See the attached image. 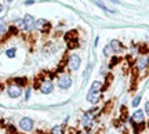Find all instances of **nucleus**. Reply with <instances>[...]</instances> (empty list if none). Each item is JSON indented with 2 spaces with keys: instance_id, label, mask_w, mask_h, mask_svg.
<instances>
[{
  "instance_id": "1",
  "label": "nucleus",
  "mask_w": 149,
  "mask_h": 134,
  "mask_svg": "<svg viewBox=\"0 0 149 134\" xmlns=\"http://www.w3.org/2000/svg\"><path fill=\"white\" fill-rule=\"evenodd\" d=\"M101 87L102 83L101 82H94L91 84V89L87 94V101L91 102V104H95L98 100H100V93H101Z\"/></svg>"
},
{
  "instance_id": "2",
  "label": "nucleus",
  "mask_w": 149,
  "mask_h": 134,
  "mask_svg": "<svg viewBox=\"0 0 149 134\" xmlns=\"http://www.w3.org/2000/svg\"><path fill=\"white\" fill-rule=\"evenodd\" d=\"M70 86H72V79H70V76L61 75L58 77V87H59V89L66 90V89H69Z\"/></svg>"
},
{
  "instance_id": "3",
  "label": "nucleus",
  "mask_w": 149,
  "mask_h": 134,
  "mask_svg": "<svg viewBox=\"0 0 149 134\" xmlns=\"http://www.w3.org/2000/svg\"><path fill=\"white\" fill-rule=\"evenodd\" d=\"M68 68L72 70H77L80 68V57L76 54H72L68 59Z\"/></svg>"
},
{
  "instance_id": "4",
  "label": "nucleus",
  "mask_w": 149,
  "mask_h": 134,
  "mask_svg": "<svg viewBox=\"0 0 149 134\" xmlns=\"http://www.w3.org/2000/svg\"><path fill=\"white\" fill-rule=\"evenodd\" d=\"M19 127H21L24 131H31L33 129V120L29 118H22L19 120Z\"/></svg>"
},
{
  "instance_id": "5",
  "label": "nucleus",
  "mask_w": 149,
  "mask_h": 134,
  "mask_svg": "<svg viewBox=\"0 0 149 134\" xmlns=\"http://www.w3.org/2000/svg\"><path fill=\"white\" fill-rule=\"evenodd\" d=\"M33 28H35V20H33V17L31 14H26L24 17V29L32 31Z\"/></svg>"
},
{
  "instance_id": "6",
  "label": "nucleus",
  "mask_w": 149,
  "mask_h": 134,
  "mask_svg": "<svg viewBox=\"0 0 149 134\" xmlns=\"http://www.w3.org/2000/svg\"><path fill=\"white\" fill-rule=\"evenodd\" d=\"M7 93H8V96L11 98H18V97H21L22 90L19 86H10L7 89Z\"/></svg>"
},
{
  "instance_id": "7",
  "label": "nucleus",
  "mask_w": 149,
  "mask_h": 134,
  "mask_svg": "<svg viewBox=\"0 0 149 134\" xmlns=\"http://www.w3.org/2000/svg\"><path fill=\"white\" fill-rule=\"evenodd\" d=\"M131 122H133L134 124L142 123V122H144V111H141V109L135 111V112L133 113V116H131Z\"/></svg>"
},
{
  "instance_id": "8",
  "label": "nucleus",
  "mask_w": 149,
  "mask_h": 134,
  "mask_svg": "<svg viewBox=\"0 0 149 134\" xmlns=\"http://www.w3.org/2000/svg\"><path fill=\"white\" fill-rule=\"evenodd\" d=\"M53 89H54V86L50 80H44L42 83V86H40V91H42L43 94H50L53 91Z\"/></svg>"
},
{
  "instance_id": "9",
  "label": "nucleus",
  "mask_w": 149,
  "mask_h": 134,
  "mask_svg": "<svg viewBox=\"0 0 149 134\" xmlns=\"http://www.w3.org/2000/svg\"><path fill=\"white\" fill-rule=\"evenodd\" d=\"M35 27H36L37 29H40L42 32H47L48 29H50V24H48L46 20H37V21L35 22Z\"/></svg>"
},
{
  "instance_id": "10",
  "label": "nucleus",
  "mask_w": 149,
  "mask_h": 134,
  "mask_svg": "<svg viewBox=\"0 0 149 134\" xmlns=\"http://www.w3.org/2000/svg\"><path fill=\"white\" fill-rule=\"evenodd\" d=\"M91 122H93V113H90V112L84 113V116L81 119V124H83L84 127H88L91 124Z\"/></svg>"
},
{
  "instance_id": "11",
  "label": "nucleus",
  "mask_w": 149,
  "mask_h": 134,
  "mask_svg": "<svg viewBox=\"0 0 149 134\" xmlns=\"http://www.w3.org/2000/svg\"><path fill=\"white\" fill-rule=\"evenodd\" d=\"M109 47H111V50H112V51H115V53H117V51H122V50H123L120 42H117V40H112Z\"/></svg>"
},
{
  "instance_id": "12",
  "label": "nucleus",
  "mask_w": 149,
  "mask_h": 134,
  "mask_svg": "<svg viewBox=\"0 0 149 134\" xmlns=\"http://www.w3.org/2000/svg\"><path fill=\"white\" fill-rule=\"evenodd\" d=\"M146 65H148V58L146 57H141L138 59V68L139 69H144V68H146Z\"/></svg>"
},
{
  "instance_id": "13",
  "label": "nucleus",
  "mask_w": 149,
  "mask_h": 134,
  "mask_svg": "<svg viewBox=\"0 0 149 134\" xmlns=\"http://www.w3.org/2000/svg\"><path fill=\"white\" fill-rule=\"evenodd\" d=\"M93 1H94V3H95V4L98 6V7H101L102 10H105L107 13H115L113 10H111V8H108V7H107L105 4H104V3H101V0H93Z\"/></svg>"
},
{
  "instance_id": "14",
  "label": "nucleus",
  "mask_w": 149,
  "mask_h": 134,
  "mask_svg": "<svg viewBox=\"0 0 149 134\" xmlns=\"http://www.w3.org/2000/svg\"><path fill=\"white\" fill-rule=\"evenodd\" d=\"M6 32H7V27H6L4 22H0V38L3 36V35H6Z\"/></svg>"
},
{
  "instance_id": "15",
  "label": "nucleus",
  "mask_w": 149,
  "mask_h": 134,
  "mask_svg": "<svg viewBox=\"0 0 149 134\" xmlns=\"http://www.w3.org/2000/svg\"><path fill=\"white\" fill-rule=\"evenodd\" d=\"M51 134H62V127L61 126H55L51 129Z\"/></svg>"
},
{
  "instance_id": "16",
  "label": "nucleus",
  "mask_w": 149,
  "mask_h": 134,
  "mask_svg": "<svg viewBox=\"0 0 149 134\" xmlns=\"http://www.w3.org/2000/svg\"><path fill=\"white\" fill-rule=\"evenodd\" d=\"M6 55H7L8 58H13V57L15 55V48H10V50H7V51H6Z\"/></svg>"
},
{
  "instance_id": "17",
  "label": "nucleus",
  "mask_w": 149,
  "mask_h": 134,
  "mask_svg": "<svg viewBox=\"0 0 149 134\" xmlns=\"http://www.w3.org/2000/svg\"><path fill=\"white\" fill-rule=\"evenodd\" d=\"M17 84H21V86H24V84H26V79H24V77H19V79H17Z\"/></svg>"
},
{
  "instance_id": "18",
  "label": "nucleus",
  "mask_w": 149,
  "mask_h": 134,
  "mask_svg": "<svg viewBox=\"0 0 149 134\" xmlns=\"http://www.w3.org/2000/svg\"><path fill=\"white\" fill-rule=\"evenodd\" d=\"M90 72H91V65H88V68H87V70H86V73L83 75V77H84V82L87 80V77H88V75H90Z\"/></svg>"
},
{
  "instance_id": "19",
  "label": "nucleus",
  "mask_w": 149,
  "mask_h": 134,
  "mask_svg": "<svg viewBox=\"0 0 149 134\" xmlns=\"http://www.w3.org/2000/svg\"><path fill=\"white\" fill-rule=\"evenodd\" d=\"M139 101H141V96L135 97V98H134V101H133V107H137V105L139 104Z\"/></svg>"
},
{
  "instance_id": "20",
  "label": "nucleus",
  "mask_w": 149,
  "mask_h": 134,
  "mask_svg": "<svg viewBox=\"0 0 149 134\" xmlns=\"http://www.w3.org/2000/svg\"><path fill=\"white\" fill-rule=\"evenodd\" d=\"M109 53H111V47H105V48H104V54H105V55H108Z\"/></svg>"
},
{
  "instance_id": "21",
  "label": "nucleus",
  "mask_w": 149,
  "mask_h": 134,
  "mask_svg": "<svg viewBox=\"0 0 149 134\" xmlns=\"http://www.w3.org/2000/svg\"><path fill=\"white\" fill-rule=\"evenodd\" d=\"M29 97H31V90H26V94H25V98L29 100Z\"/></svg>"
},
{
  "instance_id": "22",
  "label": "nucleus",
  "mask_w": 149,
  "mask_h": 134,
  "mask_svg": "<svg viewBox=\"0 0 149 134\" xmlns=\"http://www.w3.org/2000/svg\"><path fill=\"white\" fill-rule=\"evenodd\" d=\"M145 112L149 115V102H146V105H145Z\"/></svg>"
},
{
  "instance_id": "23",
  "label": "nucleus",
  "mask_w": 149,
  "mask_h": 134,
  "mask_svg": "<svg viewBox=\"0 0 149 134\" xmlns=\"http://www.w3.org/2000/svg\"><path fill=\"white\" fill-rule=\"evenodd\" d=\"M33 3H35V1H33V0H28V1H25V4H33Z\"/></svg>"
},
{
  "instance_id": "24",
  "label": "nucleus",
  "mask_w": 149,
  "mask_h": 134,
  "mask_svg": "<svg viewBox=\"0 0 149 134\" xmlns=\"http://www.w3.org/2000/svg\"><path fill=\"white\" fill-rule=\"evenodd\" d=\"M1 10H3V6H1V3H0V13H1Z\"/></svg>"
},
{
  "instance_id": "25",
  "label": "nucleus",
  "mask_w": 149,
  "mask_h": 134,
  "mask_svg": "<svg viewBox=\"0 0 149 134\" xmlns=\"http://www.w3.org/2000/svg\"><path fill=\"white\" fill-rule=\"evenodd\" d=\"M7 1H13V0H7Z\"/></svg>"
}]
</instances>
